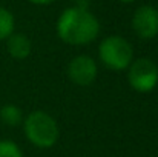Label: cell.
<instances>
[{"mask_svg": "<svg viewBox=\"0 0 158 157\" xmlns=\"http://www.w3.org/2000/svg\"><path fill=\"white\" fill-rule=\"evenodd\" d=\"M69 79L78 86H89L97 79V63L89 55H77L68 65Z\"/></svg>", "mask_w": 158, "mask_h": 157, "instance_id": "obj_6", "label": "cell"}, {"mask_svg": "<svg viewBox=\"0 0 158 157\" xmlns=\"http://www.w3.org/2000/svg\"><path fill=\"white\" fill-rule=\"evenodd\" d=\"M98 55L106 68L114 71L127 69L134 60L132 45L121 36H109L100 43Z\"/></svg>", "mask_w": 158, "mask_h": 157, "instance_id": "obj_3", "label": "cell"}, {"mask_svg": "<svg viewBox=\"0 0 158 157\" xmlns=\"http://www.w3.org/2000/svg\"><path fill=\"white\" fill-rule=\"evenodd\" d=\"M0 157H23V153L15 142L0 140Z\"/></svg>", "mask_w": 158, "mask_h": 157, "instance_id": "obj_10", "label": "cell"}, {"mask_svg": "<svg viewBox=\"0 0 158 157\" xmlns=\"http://www.w3.org/2000/svg\"><path fill=\"white\" fill-rule=\"evenodd\" d=\"M129 85L138 93H151L158 85V66L148 57L132 60L127 68Z\"/></svg>", "mask_w": 158, "mask_h": 157, "instance_id": "obj_4", "label": "cell"}, {"mask_svg": "<svg viewBox=\"0 0 158 157\" xmlns=\"http://www.w3.org/2000/svg\"><path fill=\"white\" fill-rule=\"evenodd\" d=\"M0 119L8 126H17L23 122V114L17 105L8 103L0 108Z\"/></svg>", "mask_w": 158, "mask_h": 157, "instance_id": "obj_8", "label": "cell"}, {"mask_svg": "<svg viewBox=\"0 0 158 157\" xmlns=\"http://www.w3.org/2000/svg\"><path fill=\"white\" fill-rule=\"evenodd\" d=\"M75 2V6H80V8H88L89 6V3L92 2V0H74Z\"/></svg>", "mask_w": 158, "mask_h": 157, "instance_id": "obj_11", "label": "cell"}, {"mask_svg": "<svg viewBox=\"0 0 158 157\" xmlns=\"http://www.w3.org/2000/svg\"><path fill=\"white\" fill-rule=\"evenodd\" d=\"M28 2H31L34 5H49V3H52L54 0H28Z\"/></svg>", "mask_w": 158, "mask_h": 157, "instance_id": "obj_12", "label": "cell"}, {"mask_svg": "<svg viewBox=\"0 0 158 157\" xmlns=\"http://www.w3.org/2000/svg\"><path fill=\"white\" fill-rule=\"evenodd\" d=\"M98 33V19L88 8H66L57 20V34L68 45H88L97 39Z\"/></svg>", "mask_w": 158, "mask_h": 157, "instance_id": "obj_1", "label": "cell"}, {"mask_svg": "<svg viewBox=\"0 0 158 157\" xmlns=\"http://www.w3.org/2000/svg\"><path fill=\"white\" fill-rule=\"evenodd\" d=\"M120 2H123V3H132V2H137V0H120Z\"/></svg>", "mask_w": 158, "mask_h": 157, "instance_id": "obj_13", "label": "cell"}, {"mask_svg": "<svg viewBox=\"0 0 158 157\" xmlns=\"http://www.w3.org/2000/svg\"><path fill=\"white\" fill-rule=\"evenodd\" d=\"M23 128L26 139L37 148H51L58 140V125L45 111H32L23 120Z\"/></svg>", "mask_w": 158, "mask_h": 157, "instance_id": "obj_2", "label": "cell"}, {"mask_svg": "<svg viewBox=\"0 0 158 157\" xmlns=\"http://www.w3.org/2000/svg\"><path fill=\"white\" fill-rule=\"evenodd\" d=\"M14 15L6 8L0 6V42L6 40L11 34H14Z\"/></svg>", "mask_w": 158, "mask_h": 157, "instance_id": "obj_9", "label": "cell"}, {"mask_svg": "<svg viewBox=\"0 0 158 157\" xmlns=\"http://www.w3.org/2000/svg\"><path fill=\"white\" fill-rule=\"evenodd\" d=\"M6 40H8L6 48H8V52L12 59L25 60L26 57H29L32 45H31V40L25 34H11Z\"/></svg>", "mask_w": 158, "mask_h": 157, "instance_id": "obj_7", "label": "cell"}, {"mask_svg": "<svg viewBox=\"0 0 158 157\" xmlns=\"http://www.w3.org/2000/svg\"><path fill=\"white\" fill-rule=\"evenodd\" d=\"M132 28L140 39L149 40L158 36V9L152 5L137 8L132 17Z\"/></svg>", "mask_w": 158, "mask_h": 157, "instance_id": "obj_5", "label": "cell"}]
</instances>
